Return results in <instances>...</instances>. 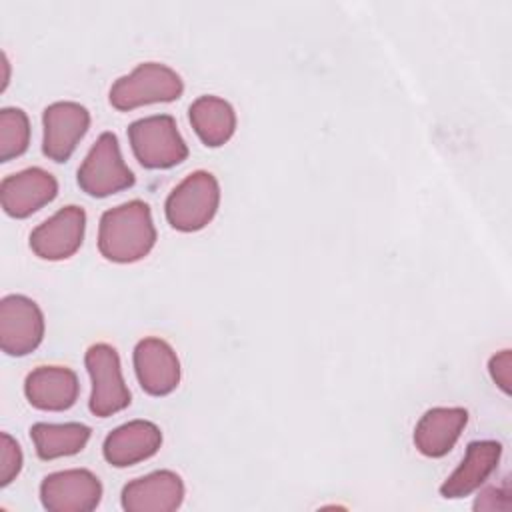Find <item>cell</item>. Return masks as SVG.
Wrapping results in <instances>:
<instances>
[{"label": "cell", "instance_id": "1", "mask_svg": "<svg viewBox=\"0 0 512 512\" xmlns=\"http://www.w3.org/2000/svg\"><path fill=\"white\" fill-rule=\"evenodd\" d=\"M154 244L156 228L146 202L130 200L102 214L98 250L106 260L130 264L148 256Z\"/></svg>", "mask_w": 512, "mask_h": 512}, {"label": "cell", "instance_id": "2", "mask_svg": "<svg viewBox=\"0 0 512 512\" xmlns=\"http://www.w3.org/2000/svg\"><path fill=\"white\" fill-rule=\"evenodd\" d=\"M220 204L218 180L204 170L188 174L166 198V220L174 230L196 232L214 218Z\"/></svg>", "mask_w": 512, "mask_h": 512}, {"label": "cell", "instance_id": "3", "mask_svg": "<svg viewBox=\"0 0 512 512\" xmlns=\"http://www.w3.org/2000/svg\"><path fill=\"white\" fill-rule=\"evenodd\" d=\"M182 92V78L172 68L158 62H142L112 84L108 98L116 110L126 112L154 102L178 100Z\"/></svg>", "mask_w": 512, "mask_h": 512}, {"label": "cell", "instance_id": "4", "mask_svg": "<svg viewBox=\"0 0 512 512\" xmlns=\"http://www.w3.org/2000/svg\"><path fill=\"white\" fill-rule=\"evenodd\" d=\"M128 140L136 160L150 170L172 168L186 160L188 146L168 114L140 118L128 126Z\"/></svg>", "mask_w": 512, "mask_h": 512}, {"label": "cell", "instance_id": "5", "mask_svg": "<svg viewBox=\"0 0 512 512\" xmlns=\"http://www.w3.org/2000/svg\"><path fill=\"white\" fill-rule=\"evenodd\" d=\"M78 186L94 198H106L134 184V174L122 160L116 134L104 132L78 168Z\"/></svg>", "mask_w": 512, "mask_h": 512}, {"label": "cell", "instance_id": "6", "mask_svg": "<svg viewBox=\"0 0 512 512\" xmlns=\"http://www.w3.org/2000/svg\"><path fill=\"white\" fill-rule=\"evenodd\" d=\"M86 370L92 378L90 412L94 416H112L130 404V390L124 382L118 352L110 344H94L88 348Z\"/></svg>", "mask_w": 512, "mask_h": 512}, {"label": "cell", "instance_id": "7", "mask_svg": "<svg viewBox=\"0 0 512 512\" xmlns=\"http://www.w3.org/2000/svg\"><path fill=\"white\" fill-rule=\"evenodd\" d=\"M44 338V316L38 304L22 294L0 302V346L8 356H26Z\"/></svg>", "mask_w": 512, "mask_h": 512}, {"label": "cell", "instance_id": "8", "mask_svg": "<svg viewBox=\"0 0 512 512\" xmlns=\"http://www.w3.org/2000/svg\"><path fill=\"white\" fill-rule=\"evenodd\" d=\"M102 484L84 468L48 474L40 484L42 506L50 512H90L100 504Z\"/></svg>", "mask_w": 512, "mask_h": 512}, {"label": "cell", "instance_id": "9", "mask_svg": "<svg viewBox=\"0 0 512 512\" xmlns=\"http://www.w3.org/2000/svg\"><path fill=\"white\" fill-rule=\"evenodd\" d=\"M84 228L86 212L74 204L64 206L32 230L30 248L42 260H66L82 246Z\"/></svg>", "mask_w": 512, "mask_h": 512}, {"label": "cell", "instance_id": "10", "mask_svg": "<svg viewBox=\"0 0 512 512\" xmlns=\"http://www.w3.org/2000/svg\"><path fill=\"white\" fill-rule=\"evenodd\" d=\"M42 152L54 162H66L90 126V112L78 102H54L44 110Z\"/></svg>", "mask_w": 512, "mask_h": 512}, {"label": "cell", "instance_id": "11", "mask_svg": "<svg viewBox=\"0 0 512 512\" xmlns=\"http://www.w3.org/2000/svg\"><path fill=\"white\" fill-rule=\"evenodd\" d=\"M58 194L56 178L42 168H26L10 174L0 184V202L8 216L28 218Z\"/></svg>", "mask_w": 512, "mask_h": 512}, {"label": "cell", "instance_id": "12", "mask_svg": "<svg viewBox=\"0 0 512 512\" xmlns=\"http://www.w3.org/2000/svg\"><path fill=\"white\" fill-rule=\"evenodd\" d=\"M134 370L144 392L166 396L180 382V362L172 346L156 336L140 340L134 348Z\"/></svg>", "mask_w": 512, "mask_h": 512}, {"label": "cell", "instance_id": "13", "mask_svg": "<svg viewBox=\"0 0 512 512\" xmlns=\"http://www.w3.org/2000/svg\"><path fill=\"white\" fill-rule=\"evenodd\" d=\"M184 500V482L172 470H156L122 488V508L128 512H172Z\"/></svg>", "mask_w": 512, "mask_h": 512}, {"label": "cell", "instance_id": "14", "mask_svg": "<svg viewBox=\"0 0 512 512\" xmlns=\"http://www.w3.org/2000/svg\"><path fill=\"white\" fill-rule=\"evenodd\" d=\"M162 444V432L154 422L132 420L114 428L102 446L104 458L116 468H126L148 460L158 452Z\"/></svg>", "mask_w": 512, "mask_h": 512}, {"label": "cell", "instance_id": "15", "mask_svg": "<svg viewBox=\"0 0 512 512\" xmlns=\"http://www.w3.org/2000/svg\"><path fill=\"white\" fill-rule=\"evenodd\" d=\"M500 456L502 444L496 440L470 442L460 466L440 486V494L444 498H464L472 494L498 468Z\"/></svg>", "mask_w": 512, "mask_h": 512}, {"label": "cell", "instance_id": "16", "mask_svg": "<svg viewBox=\"0 0 512 512\" xmlns=\"http://www.w3.org/2000/svg\"><path fill=\"white\" fill-rule=\"evenodd\" d=\"M78 378L64 366H38L26 376L24 392L38 410L62 412L74 406L78 398Z\"/></svg>", "mask_w": 512, "mask_h": 512}, {"label": "cell", "instance_id": "17", "mask_svg": "<svg viewBox=\"0 0 512 512\" xmlns=\"http://www.w3.org/2000/svg\"><path fill=\"white\" fill-rule=\"evenodd\" d=\"M466 422L468 412L464 408H430L414 428V444L418 452L428 458H440L448 454L460 438Z\"/></svg>", "mask_w": 512, "mask_h": 512}, {"label": "cell", "instance_id": "18", "mask_svg": "<svg viewBox=\"0 0 512 512\" xmlns=\"http://www.w3.org/2000/svg\"><path fill=\"white\" fill-rule=\"evenodd\" d=\"M190 124L198 138L210 146L218 148L226 144L236 130L234 108L218 96H200L190 104Z\"/></svg>", "mask_w": 512, "mask_h": 512}, {"label": "cell", "instance_id": "19", "mask_svg": "<svg viewBox=\"0 0 512 512\" xmlns=\"http://www.w3.org/2000/svg\"><path fill=\"white\" fill-rule=\"evenodd\" d=\"M36 454L42 460H54L62 456L78 454L90 440V428L80 422L46 424L38 422L30 428Z\"/></svg>", "mask_w": 512, "mask_h": 512}, {"label": "cell", "instance_id": "20", "mask_svg": "<svg viewBox=\"0 0 512 512\" xmlns=\"http://www.w3.org/2000/svg\"><path fill=\"white\" fill-rule=\"evenodd\" d=\"M30 142V122L20 108L0 112V160L8 162L26 152Z\"/></svg>", "mask_w": 512, "mask_h": 512}, {"label": "cell", "instance_id": "21", "mask_svg": "<svg viewBox=\"0 0 512 512\" xmlns=\"http://www.w3.org/2000/svg\"><path fill=\"white\" fill-rule=\"evenodd\" d=\"M22 470V450L18 442L2 432L0 434V486H8Z\"/></svg>", "mask_w": 512, "mask_h": 512}, {"label": "cell", "instance_id": "22", "mask_svg": "<svg viewBox=\"0 0 512 512\" xmlns=\"http://www.w3.org/2000/svg\"><path fill=\"white\" fill-rule=\"evenodd\" d=\"M490 376L492 380L502 388V392L510 394V374H512V360H510V350H502L500 354L490 358Z\"/></svg>", "mask_w": 512, "mask_h": 512}]
</instances>
